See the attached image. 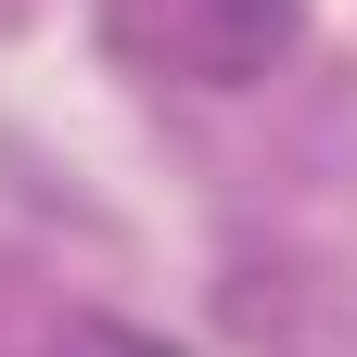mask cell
I'll use <instances>...</instances> for the list:
<instances>
[{"label":"cell","instance_id":"1","mask_svg":"<svg viewBox=\"0 0 357 357\" xmlns=\"http://www.w3.org/2000/svg\"><path fill=\"white\" fill-rule=\"evenodd\" d=\"M281 26H294V0H204V26L178 38V52H192V77H255L268 52H281Z\"/></svg>","mask_w":357,"mask_h":357}]
</instances>
